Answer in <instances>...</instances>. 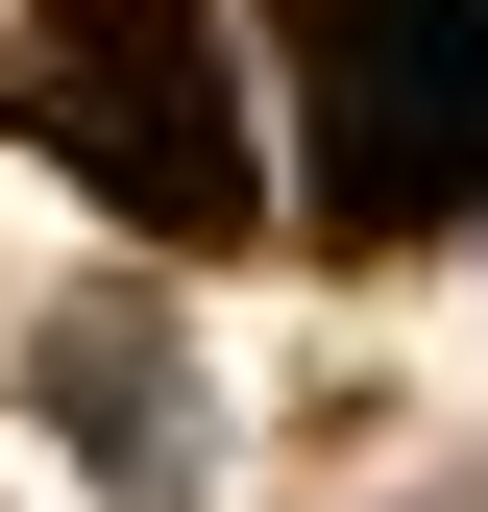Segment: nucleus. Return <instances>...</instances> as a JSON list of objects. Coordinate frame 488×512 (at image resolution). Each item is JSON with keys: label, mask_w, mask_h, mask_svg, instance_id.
Wrapping results in <instances>:
<instances>
[{"label": "nucleus", "mask_w": 488, "mask_h": 512, "mask_svg": "<svg viewBox=\"0 0 488 512\" xmlns=\"http://www.w3.org/2000/svg\"><path fill=\"white\" fill-rule=\"evenodd\" d=\"M318 220H464L488 196V0H318Z\"/></svg>", "instance_id": "1"}, {"label": "nucleus", "mask_w": 488, "mask_h": 512, "mask_svg": "<svg viewBox=\"0 0 488 512\" xmlns=\"http://www.w3.org/2000/svg\"><path fill=\"white\" fill-rule=\"evenodd\" d=\"M49 147H74L122 220H244L220 25H196V0H74V49H49Z\"/></svg>", "instance_id": "2"}]
</instances>
